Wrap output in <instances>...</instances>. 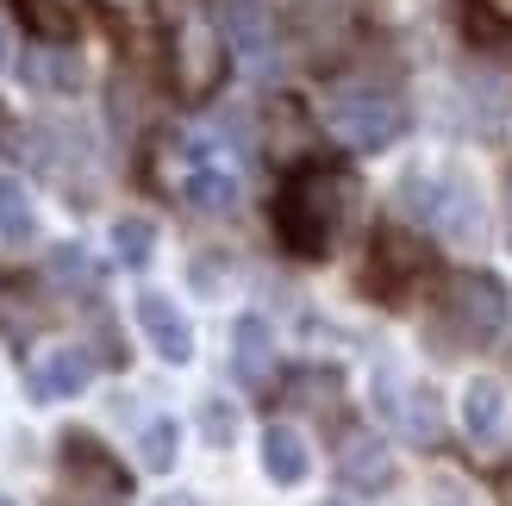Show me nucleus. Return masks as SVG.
<instances>
[{
	"mask_svg": "<svg viewBox=\"0 0 512 506\" xmlns=\"http://www.w3.org/2000/svg\"><path fill=\"white\" fill-rule=\"evenodd\" d=\"M356 207V175L350 169H331V163H300L275 194V238L288 257L300 263H319L331 257L338 232L350 225Z\"/></svg>",
	"mask_w": 512,
	"mask_h": 506,
	"instance_id": "1",
	"label": "nucleus"
},
{
	"mask_svg": "<svg viewBox=\"0 0 512 506\" xmlns=\"http://www.w3.org/2000/svg\"><path fill=\"white\" fill-rule=\"evenodd\" d=\"M163 63H169V88L188 107H207L232 75V38L225 19L207 13V0H163Z\"/></svg>",
	"mask_w": 512,
	"mask_h": 506,
	"instance_id": "2",
	"label": "nucleus"
},
{
	"mask_svg": "<svg viewBox=\"0 0 512 506\" xmlns=\"http://www.w3.org/2000/svg\"><path fill=\"white\" fill-rule=\"evenodd\" d=\"M319 119H325V132L350 150H388L406 132V100H400L394 82L350 69V75H331V88L319 100Z\"/></svg>",
	"mask_w": 512,
	"mask_h": 506,
	"instance_id": "3",
	"label": "nucleus"
},
{
	"mask_svg": "<svg viewBox=\"0 0 512 506\" xmlns=\"http://www.w3.org/2000/svg\"><path fill=\"white\" fill-rule=\"evenodd\" d=\"M400 200H406V213L425 219L438 238H450L456 250H481L488 244V213H481V188H475V175L469 169H419V175H406L400 182Z\"/></svg>",
	"mask_w": 512,
	"mask_h": 506,
	"instance_id": "4",
	"label": "nucleus"
},
{
	"mask_svg": "<svg viewBox=\"0 0 512 506\" xmlns=\"http://www.w3.org/2000/svg\"><path fill=\"white\" fill-rule=\"evenodd\" d=\"M438 319H444V332L463 344V350L494 344L500 325H506V282H500V275H488V269H456L450 282H444Z\"/></svg>",
	"mask_w": 512,
	"mask_h": 506,
	"instance_id": "5",
	"label": "nucleus"
},
{
	"mask_svg": "<svg viewBox=\"0 0 512 506\" xmlns=\"http://www.w3.org/2000/svg\"><path fill=\"white\" fill-rule=\"evenodd\" d=\"M375 407L394 419V432H400V438H413V444H425V450H438V438H444V407H438V394H431V388L400 382L394 369H381V375H375Z\"/></svg>",
	"mask_w": 512,
	"mask_h": 506,
	"instance_id": "6",
	"label": "nucleus"
},
{
	"mask_svg": "<svg viewBox=\"0 0 512 506\" xmlns=\"http://www.w3.org/2000/svg\"><path fill=\"white\" fill-rule=\"evenodd\" d=\"M306 57H338L356 38V0H288V19H281Z\"/></svg>",
	"mask_w": 512,
	"mask_h": 506,
	"instance_id": "7",
	"label": "nucleus"
},
{
	"mask_svg": "<svg viewBox=\"0 0 512 506\" xmlns=\"http://www.w3.org/2000/svg\"><path fill=\"white\" fill-rule=\"evenodd\" d=\"M463 432L475 450H506V432H512V394L500 375H475L463 388Z\"/></svg>",
	"mask_w": 512,
	"mask_h": 506,
	"instance_id": "8",
	"label": "nucleus"
},
{
	"mask_svg": "<svg viewBox=\"0 0 512 506\" xmlns=\"http://www.w3.org/2000/svg\"><path fill=\"white\" fill-rule=\"evenodd\" d=\"M94 382V357L82 344H57V350H44V357L25 369V388H32L38 407H57V400H75Z\"/></svg>",
	"mask_w": 512,
	"mask_h": 506,
	"instance_id": "9",
	"label": "nucleus"
},
{
	"mask_svg": "<svg viewBox=\"0 0 512 506\" xmlns=\"http://www.w3.org/2000/svg\"><path fill=\"white\" fill-rule=\"evenodd\" d=\"M338 475H344V488H356V494L394 488V457H388V444H381L369 425H344V432H338Z\"/></svg>",
	"mask_w": 512,
	"mask_h": 506,
	"instance_id": "10",
	"label": "nucleus"
},
{
	"mask_svg": "<svg viewBox=\"0 0 512 506\" xmlns=\"http://www.w3.org/2000/svg\"><path fill=\"white\" fill-rule=\"evenodd\" d=\"M138 332L150 338V350H157L163 363H175V369L194 363V325H188V313L175 307L169 294H157V288L138 294Z\"/></svg>",
	"mask_w": 512,
	"mask_h": 506,
	"instance_id": "11",
	"label": "nucleus"
},
{
	"mask_svg": "<svg viewBox=\"0 0 512 506\" xmlns=\"http://www.w3.org/2000/svg\"><path fill=\"white\" fill-rule=\"evenodd\" d=\"M225 38H232V50L250 69H275V57H281V25L269 19L263 0H232L225 7Z\"/></svg>",
	"mask_w": 512,
	"mask_h": 506,
	"instance_id": "12",
	"label": "nucleus"
},
{
	"mask_svg": "<svg viewBox=\"0 0 512 506\" xmlns=\"http://www.w3.org/2000/svg\"><path fill=\"white\" fill-rule=\"evenodd\" d=\"M232 375L244 388H269L275 382V332L256 313H244L232 325Z\"/></svg>",
	"mask_w": 512,
	"mask_h": 506,
	"instance_id": "13",
	"label": "nucleus"
},
{
	"mask_svg": "<svg viewBox=\"0 0 512 506\" xmlns=\"http://www.w3.org/2000/svg\"><path fill=\"white\" fill-rule=\"evenodd\" d=\"M25 157H32L50 182H69V175L88 163V144H82L75 125H32V132H25Z\"/></svg>",
	"mask_w": 512,
	"mask_h": 506,
	"instance_id": "14",
	"label": "nucleus"
},
{
	"mask_svg": "<svg viewBox=\"0 0 512 506\" xmlns=\"http://www.w3.org/2000/svg\"><path fill=\"white\" fill-rule=\"evenodd\" d=\"M19 75H25V88H38V94H69V88H82V57H75L69 44H32L19 57Z\"/></svg>",
	"mask_w": 512,
	"mask_h": 506,
	"instance_id": "15",
	"label": "nucleus"
},
{
	"mask_svg": "<svg viewBox=\"0 0 512 506\" xmlns=\"http://www.w3.org/2000/svg\"><path fill=\"white\" fill-rule=\"evenodd\" d=\"M306 469H313L306 438L294 432V425H269V432H263V475H269L275 488H300Z\"/></svg>",
	"mask_w": 512,
	"mask_h": 506,
	"instance_id": "16",
	"label": "nucleus"
},
{
	"mask_svg": "<svg viewBox=\"0 0 512 506\" xmlns=\"http://www.w3.org/2000/svg\"><path fill=\"white\" fill-rule=\"evenodd\" d=\"M182 200L207 219H225V213H238V175H225L213 163H194L188 182H182Z\"/></svg>",
	"mask_w": 512,
	"mask_h": 506,
	"instance_id": "17",
	"label": "nucleus"
},
{
	"mask_svg": "<svg viewBox=\"0 0 512 506\" xmlns=\"http://www.w3.org/2000/svg\"><path fill=\"white\" fill-rule=\"evenodd\" d=\"M19 19L32 25L38 44H75V32H82V7L75 0H19Z\"/></svg>",
	"mask_w": 512,
	"mask_h": 506,
	"instance_id": "18",
	"label": "nucleus"
},
{
	"mask_svg": "<svg viewBox=\"0 0 512 506\" xmlns=\"http://www.w3.org/2000/svg\"><path fill=\"white\" fill-rule=\"evenodd\" d=\"M63 469L75 475V482H100L107 494H119V488H125V475H119L107 457H100V444H94V438H82V432H69V438H63Z\"/></svg>",
	"mask_w": 512,
	"mask_h": 506,
	"instance_id": "19",
	"label": "nucleus"
},
{
	"mask_svg": "<svg viewBox=\"0 0 512 506\" xmlns=\"http://www.w3.org/2000/svg\"><path fill=\"white\" fill-rule=\"evenodd\" d=\"M38 232V213H32V188L19 175H0V238L7 244H25Z\"/></svg>",
	"mask_w": 512,
	"mask_h": 506,
	"instance_id": "20",
	"label": "nucleus"
},
{
	"mask_svg": "<svg viewBox=\"0 0 512 506\" xmlns=\"http://www.w3.org/2000/svg\"><path fill=\"white\" fill-rule=\"evenodd\" d=\"M150 250H157V225H150L144 213L113 219V257H119L125 269H144V263H150Z\"/></svg>",
	"mask_w": 512,
	"mask_h": 506,
	"instance_id": "21",
	"label": "nucleus"
},
{
	"mask_svg": "<svg viewBox=\"0 0 512 506\" xmlns=\"http://www.w3.org/2000/svg\"><path fill=\"white\" fill-rule=\"evenodd\" d=\"M425 257H419V244H406L400 232H375V275H381V288H394L400 275H419Z\"/></svg>",
	"mask_w": 512,
	"mask_h": 506,
	"instance_id": "22",
	"label": "nucleus"
},
{
	"mask_svg": "<svg viewBox=\"0 0 512 506\" xmlns=\"http://www.w3.org/2000/svg\"><path fill=\"white\" fill-rule=\"evenodd\" d=\"M175 444H182V425H175V419H150L138 432V469L169 475L175 469Z\"/></svg>",
	"mask_w": 512,
	"mask_h": 506,
	"instance_id": "23",
	"label": "nucleus"
},
{
	"mask_svg": "<svg viewBox=\"0 0 512 506\" xmlns=\"http://www.w3.org/2000/svg\"><path fill=\"white\" fill-rule=\"evenodd\" d=\"M50 275H57V282H69V288H94V282H100V269L88 263L82 244H57V250H50Z\"/></svg>",
	"mask_w": 512,
	"mask_h": 506,
	"instance_id": "24",
	"label": "nucleus"
},
{
	"mask_svg": "<svg viewBox=\"0 0 512 506\" xmlns=\"http://www.w3.org/2000/svg\"><path fill=\"white\" fill-rule=\"evenodd\" d=\"M200 432H207V444H232L238 438V407H232V400H219V394H207V400H200Z\"/></svg>",
	"mask_w": 512,
	"mask_h": 506,
	"instance_id": "25",
	"label": "nucleus"
},
{
	"mask_svg": "<svg viewBox=\"0 0 512 506\" xmlns=\"http://www.w3.org/2000/svg\"><path fill=\"white\" fill-rule=\"evenodd\" d=\"M431 506H481V494L456 469H431Z\"/></svg>",
	"mask_w": 512,
	"mask_h": 506,
	"instance_id": "26",
	"label": "nucleus"
},
{
	"mask_svg": "<svg viewBox=\"0 0 512 506\" xmlns=\"http://www.w3.org/2000/svg\"><path fill=\"white\" fill-rule=\"evenodd\" d=\"M506 238H512V182H506Z\"/></svg>",
	"mask_w": 512,
	"mask_h": 506,
	"instance_id": "27",
	"label": "nucleus"
},
{
	"mask_svg": "<svg viewBox=\"0 0 512 506\" xmlns=\"http://www.w3.org/2000/svg\"><path fill=\"white\" fill-rule=\"evenodd\" d=\"M0 69H7V25H0Z\"/></svg>",
	"mask_w": 512,
	"mask_h": 506,
	"instance_id": "28",
	"label": "nucleus"
},
{
	"mask_svg": "<svg viewBox=\"0 0 512 506\" xmlns=\"http://www.w3.org/2000/svg\"><path fill=\"white\" fill-rule=\"evenodd\" d=\"M319 506H344V500H319Z\"/></svg>",
	"mask_w": 512,
	"mask_h": 506,
	"instance_id": "29",
	"label": "nucleus"
},
{
	"mask_svg": "<svg viewBox=\"0 0 512 506\" xmlns=\"http://www.w3.org/2000/svg\"><path fill=\"white\" fill-rule=\"evenodd\" d=\"M0 138H7V119H0Z\"/></svg>",
	"mask_w": 512,
	"mask_h": 506,
	"instance_id": "30",
	"label": "nucleus"
},
{
	"mask_svg": "<svg viewBox=\"0 0 512 506\" xmlns=\"http://www.w3.org/2000/svg\"><path fill=\"white\" fill-rule=\"evenodd\" d=\"M0 506H13V500H7V494H0Z\"/></svg>",
	"mask_w": 512,
	"mask_h": 506,
	"instance_id": "31",
	"label": "nucleus"
}]
</instances>
